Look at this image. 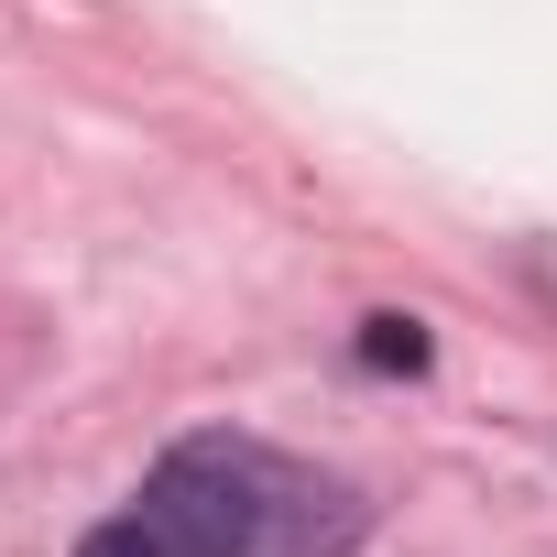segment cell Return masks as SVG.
Masks as SVG:
<instances>
[{"instance_id": "cell-1", "label": "cell", "mask_w": 557, "mask_h": 557, "mask_svg": "<svg viewBox=\"0 0 557 557\" xmlns=\"http://www.w3.org/2000/svg\"><path fill=\"white\" fill-rule=\"evenodd\" d=\"M143 513L186 546V557H350L372 535V503L318 470V459H285L240 426H197L153 459L143 481Z\"/></svg>"}, {"instance_id": "cell-2", "label": "cell", "mask_w": 557, "mask_h": 557, "mask_svg": "<svg viewBox=\"0 0 557 557\" xmlns=\"http://www.w3.org/2000/svg\"><path fill=\"white\" fill-rule=\"evenodd\" d=\"M77 557H186V546H175V535H164V524H153L143 503H132V513H121V524H99V535H88Z\"/></svg>"}, {"instance_id": "cell-3", "label": "cell", "mask_w": 557, "mask_h": 557, "mask_svg": "<svg viewBox=\"0 0 557 557\" xmlns=\"http://www.w3.org/2000/svg\"><path fill=\"white\" fill-rule=\"evenodd\" d=\"M361 361H372V372H426V329H416V318H372V329H361Z\"/></svg>"}]
</instances>
